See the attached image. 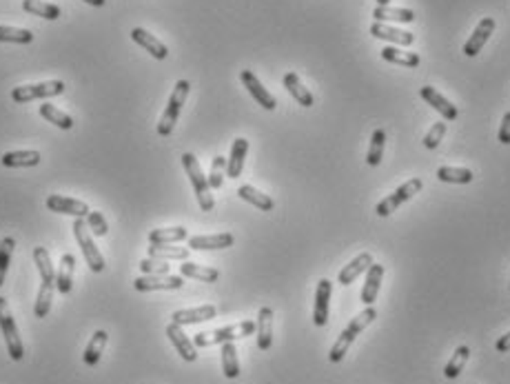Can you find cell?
Returning <instances> with one entry per match:
<instances>
[{"mask_svg":"<svg viewBox=\"0 0 510 384\" xmlns=\"http://www.w3.org/2000/svg\"><path fill=\"white\" fill-rule=\"evenodd\" d=\"M73 236L78 240V245L80 249H83V256L87 260V265L93 273H100L102 269H105V258H102L100 249L96 247V242L89 233V227H87V222L83 218H76L73 222Z\"/></svg>","mask_w":510,"mask_h":384,"instance_id":"obj_5","label":"cell"},{"mask_svg":"<svg viewBox=\"0 0 510 384\" xmlns=\"http://www.w3.org/2000/svg\"><path fill=\"white\" fill-rule=\"evenodd\" d=\"M53 291H56V282H43V285H40L38 298H36V307H34L36 318H47V315H49Z\"/></svg>","mask_w":510,"mask_h":384,"instance_id":"obj_32","label":"cell"},{"mask_svg":"<svg viewBox=\"0 0 510 384\" xmlns=\"http://www.w3.org/2000/svg\"><path fill=\"white\" fill-rule=\"evenodd\" d=\"M23 9L31 16H40L47 20L60 18V7L51 3H43V0H23Z\"/></svg>","mask_w":510,"mask_h":384,"instance_id":"obj_37","label":"cell"},{"mask_svg":"<svg viewBox=\"0 0 510 384\" xmlns=\"http://www.w3.org/2000/svg\"><path fill=\"white\" fill-rule=\"evenodd\" d=\"M189 80H178L173 91H171V98H169V103H167V109L165 113H162L160 118V123H158V133L160 136H171L175 123H178V116L182 111V107H185L187 103V96H189Z\"/></svg>","mask_w":510,"mask_h":384,"instance_id":"obj_4","label":"cell"},{"mask_svg":"<svg viewBox=\"0 0 510 384\" xmlns=\"http://www.w3.org/2000/svg\"><path fill=\"white\" fill-rule=\"evenodd\" d=\"M34 262L38 267L40 280L43 282H56V269L51 265V256L45 247H36L34 249Z\"/></svg>","mask_w":510,"mask_h":384,"instance_id":"obj_34","label":"cell"},{"mask_svg":"<svg viewBox=\"0 0 510 384\" xmlns=\"http://www.w3.org/2000/svg\"><path fill=\"white\" fill-rule=\"evenodd\" d=\"M149 258L155 260H187L189 249L187 247H167V245H151Z\"/></svg>","mask_w":510,"mask_h":384,"instance_id":"obj_39","label":"cell"},{"mask_svg":"<svg viewBox=\"0 0 510 384\" xmlns=\"http://www.w3.org/2000/svg\"><path fill=\"white\" fill-rule=\"evenodd\" d=\"M384 145H386V131L384 129H377L371 138V147H369V153H366V163L371 167H377L382 163V153H384Z\"/></svg>","mask_w":510,"mask_h":384,"instance_id":"obj_41","label":"cell"},{"mask_svg":"<svg viewBox=\"0 0 510 384\" xmlns=\"http://www.w3.org/2000/svg\"><path fill=\"white\" fill-rule=\"evenodd\" d=\"M240 80H242V85L249 89V94L255 98V103L257 105H262L264 109L267 111H273L275 107H277V100L267 91V87H264L260 80H257V76L253 74V71H249V69H242V74H240Z\"/></svg>","mask_w":510,"mask_h":384,"instance_id":"obj_11","label":"cell"},{"mask_svg":"<svg viewBox=\"0 0 510 384\" xmlns=\"http://www.w3.org/2000/svg\"><path fill=\"white\" fill-rule=\"evenodd\" d=\"M224 171H227V158L215 156L211 163V173H209V187L211 189H220L224 183Z\"/></svg>","mask_w":510,"mask_h":384,"instance_id":"obj_44","label":"cell"},{"mask_svg":"<svg viewBox=\"0 0 510 384\" xmlns=\"http://www.w3.org/2000/svg\"><path fill=\"white\" fill-rule=\"evenodd\" d=\"M422 187H424V183H422L419 178H411V180H408V183H404L395 193H391V196H386L384 200H379L377 207H375V213H377L379 218H389L393 211H397V209L404 205V202H408L415 193H419Z\"/></svg>","mask_w":510,"mask_h":384,"instance_id":"obj_6","label":"cell"},{"mask_svg":"<svg viewBox=\"0 0 510 384\" xmlns=\"http://www.w3.org/2000/svg\"><path fill=\"white\" fill-rule=\"evenodd\" d=\"M182 167H185L189 180H191V187L195 191V198H198V205L202 211H213V193H211V187H209V178L202 173V167L198 163V158L193 153H185L182 156Z\"/></svg>","mask_w":510,"mask_h":384,"instance_id":"obj_3","label":"cell"},{"mask_svg":"<svg viewBox=\"0 0 510 384\" xmlns=\"http://www.w3.org/2000/svg\"><path fill=\"white\" fill-rule=\"evenodd\" d=\"M375 318H377L375 307H366L362 313H357V315L349 322V327H346V329L340 333L337 342H335L333 349H331V353H329V360H331V362H340V360H344V355L349 353V349H351V345L355 342V338H357L366 327H369Z\"/></svg>","mask_w":510,"mask_h":384,"instance_id":"obj_1","label":"cell"},{"mask_svg":"<svg viewBox=\"0 0 510 384\" xmlns=\"http://www.w3.org/2000/svg\"><path fill=\"white\" fill-rule=\"evenodd\" d=\"M189 238V231L185 227H167V229H153L149 231L151 245H175Z\"/></svg>","mask_w":510,"mask_h":384,"instance_id":"obj_27","label":"cell"},{"mask_svg":"<svg viewBox=\"0 0 510 384\" xmlns=\"http://www.w3.org/2000/svg\"><path fill=\"white\" fill-rule=\"evenodd\" d=\"M437 178L442 183H451V185H468L473 183V171L471 169H461V167H439L437 169Z\"/></svg>","mask_w":510,"mask_h":384,"instance_id":"obj_35","label":"cell"},{"mask_svg":"<svg viewBox=\"0 0 510 384\" xmlns=\"http://www.w3.org/2000/svg\"><path fill=\"white\" fill-rule=\"evenodd\" d=\"M40 163V153L38 151H7L3 156V165L5 167H36Z\"/></svg>","mask_w":510,"mask_h":384,"instance_id":"obj_33","label":"cell"},{"mask_svg":"<svg viewBox=\"0 0 510 384\" xmlns=\"http://www.w3.org/2000/svg\"><path fill=\"white\" fill-rule=\"evenodd\" d=\"M218 313V309L213 305H202V307H195V309H180L171 315V322L180 327H187V325H198V322H207V320H213Z\"/></svg>","mask_w":510,"mask_h":384,"instance_id":"obj_18","label":"cell"},{"mask_svg":"<svg viewBox=\"0 0 510 384\" xmlns=\"http://www.w3.org/2000/svg\"><path fill=\"white\" fill-rule=\"evenodd\" d=\"M373 18L377 23H386V20H391V23H413L415 20V11L411 9H399V7H375L373 9Z\"/></svg>","mask_w":510,"mask_h":384,"instance_id":"obj_28","label":"cell"},{"mask_svg":"<svg viewBox=\"0 0 510 384\" xmlns=\"http://www.w3.org/2000/svg\"><path fill=\"white\" fill-rule=\"evenodd\" d=\"M131 40L136 45H140L142 49H147L153 58H158V60H165L167 56H169V49H167V45L165 43H160V40L153 36V34H149L147 29H142V27H133L131 29Z\"/></svg>","mask_w":510,"mask_h":384,"instance_id":"obj_17","label":"cell"},{"mask_svg":"<svg viewBox=\"0 0 510 384\" xmlns=\"http://www.w3.org/2000/svg\"><path fill=\"white\" fill-rule=\"evenodd\" d=\"M419 96H422L435 111H439L446 120H455V118L459 116L457 107H455L448 98H444L435 87H422V89H419Z\"/></svg>","mask_w":510,"mask_h":384,"instance_id":"obj_19","label":"cell"},{"mask_svg":"<svg viewBox=\"0 0 510 384\" xmlns=\"http://www.w3.org/2000/svg\"><path fill=\"white\" fill-rule=\"evenodd\" d=\"M34 40V34L29 29H16V27H5L0 25V43H31Z\"/></svg>","mask_w":510,"mask_h":384,"instance_id":"obj_43","label":"cell"},{"mask_svg":"<svg viewBox=\"0 0 510 384\" xmlns=\"http://www.w3.org/2000/svg\"><path fill=\"white\" fill-rule=\"evenodd\" d=\"M185 285L182 276H145V278H136L133 289L140 293H149V291H173Z\"/></svg>","mask_w":510,"mask_h":384,"instance_id":"obj_9","label":"cell"},{"mask_svg":"<svg viewBox=\"0 0 510 384\" xmlns=\"http://www.w3.org/2000/svg\"><path fill=\"white\" fill-rule=\"evenodd\" d=\"M377 5H379V7H389L391 0H377Z\"/></svg>","mask_w":510,"mask_h":384,"instance_id":"obj_51","label":"cell"},{"mask_svg":"<svg viewBox=\"0 0 510 384\" xmlns=\"http://www.w3.org/2000/svg\"><path fill=\"white\" fill-rule=\"evenodd\" d=\"M47 209L56 211V213H65V216H76V218H85L91 211L83 200L65 198V196H58V193L47 198Z\"/></svg>","mask_w":510,"mask_h":384,"instance_id":"obj_13","label":"cell"},{"mask_svg":"<svg viewBox=\"0 0 510 384\" xmlns=\"http://www.w3.org/2000/svg\"><path fill=\"white\" fill-rule=\"evenodd\" d=\"M167 338L171 340V345L175 347V351L180 353L182 360H185V362H195V358H198L195 345H193V340H189V335L182 331L180 325L171 322V325L167 327Z\"/></svg>","mask_w":510,"mask_h":384,"instance_id":"obj_14","label":"cell"},{"mask_svg":"<svg viewBox=\"0 0 510 384\" xmlns=\"http://www.w3.org/2000/svg\"><path fill=\"white\" fill-rule=\"evenodd\" d=\"M382 278H384V267L382 265H373L366 269V282H364V287H362V302L366 307H371L377 293H379V287H382Z\"/></svg>","mask_w":510,"mask_h":384,"instance_id":"obj_20","label":"cell"},{"mask_svg":"<svg viewBox=\"0 0 510 384\" xmlns=\"http://www.w3.org/2000/svg\"><path fill=\"white\" fill-rule=\"evenodd\" d=\"M65 94V83L63 80H47V83H36V85H20L11 91V100L18 105L29 103V100L38 98H51Z\"/></svg>","mask_w":510,"mask_h":384,"instance_id":"obj_8","label":"cell"},{"mask_svg":"<svg viewBox=\"0 0 510 384\" xmlns=\"http://www.w3.org/2000/svg\"><path fill=\"white\" fill-rule=\"evenodd\" d=\"M284 87H287V91L297 100V103L302 105V107H313V103H315V98H313V94L306 89L304 85H302V80L297 78V74H287L284 76Z\"/></svg>","mask_w":510,"mask_h":384,"instance_id":"obj_26","label":"cell"},{"mask_svg":"<svg viewBox=\"0 0 510 384\" xmlns=\"http://www.w3.org/2000/svg\"><path fill=\"white\" fill-rule=\"evenodd\" d=\"M14 247H16V240L14 238H3L0 240V287H3V282L7 278V269L11 265V253H14Z\"/></svg>","mask_w":510,"mask_h":384,"instance_id":"obj_42","label":"cell"},{"mask_svg":"<svg viewBox=\"0 0 510 384\" xmlns=\"http://www.w3.org/2000/svg\"><path fill=\"white\" fill-rule=\"evenodd\" d=\"M233 233H213V236H193L189 238V249L193 251H213L233 247Z\"/></svg>","mask_w":510,"mask_h":384,"instance_id":"obj_15","label":"cell"},{"mask_svg":"<svg viewBox=\"0 0 510 384\" xmlns=\"http://www.w3.org/2000/svg\"><path fill=\"white\" fill-rule=\"evenodd\" d=\"M255 333H257V349L269 351L273 345V309L271 307L260 309L257 322H255Z\"/></svg>","mask_w":510,"mask_h":384,"instance_id":"obj_16","label":"cell"},{"mask_svg":"<svg viewBox=\"0 0 510 384\" xmlns=\"http://www.w3.org/2000/svg\"><path fill=\"white\" fill-rule=\"evenodd\" d=\"M255 333V322L244 320V322H235L231 327H222L215 331H207V333H198L193 338V345L200 349L207 347H215V345H224V342H235L240 338H247Z\"/></svg>","mask_w":510,"mask_h":384,"instance_id":"obj_2","label":"cell"},{"mask_svg":"<svg viewBox=\"0 0 510 384\" xmlns=\"http://www.w3.org/2000/svg\"><path fill=\"white\" fill-rule=\"evenodd\" d=\"M85 3H89L93 7H102V5H105V0H85Z\"/></svg>","mask_w":510,"mask_h":384,"instance_id":"obj_50","label":"cell"},{"mask_svg":"<svg viewBox=\"0 0 510 384\" xmlns=\"http://www.w3.org/2000/svg\"><path fill=\"white\" fill-rule=\"evenodd\" d=\"M495 349H497V353H506V351H510V331H508L506 335H501V338L497 340V345H495Z\"/></svg>","mask_w":510,"mask_h":384,"instance_id":"obj_49","label":"cell"},{"mask_svg":"<svg viewBox=\"0 0 510 384\" xmlns=\"http://www.w3.org/2000/svg\"><path fill=\"white\" fill-rule=\"evenodd\" d=\"M87 227H89V231H91L93 236H98V238L107 236V231H109L107 220H105V216H102L100 211H89V216H87Z\"/></svg>","mask_w":510,"mask_h":384,"instance_id":"obj_46","label":"cell"},{"mask_svg":"<svg viewBox=\"0 0 510 384\" xmlns=\"http://www.w3.org/2000/svg\"><path fill=\"white\" fill-rule=\"evenodd\" d=\"M222 371L229 380L240 375V362H238V349L233 342H224L222 345Z\"/></svg>","mask_w":510,"mask_h":384,"instance_id":"obj_36","label":"cell"},{"mask_svg":"<svg viewBox=\"0 0 510 384\" xmlns=\"http://www.w3.org/2000/svg\"><path fill=\"white\" fill-rule=\"evenodd\" d=\"M499 143L501 145H510V111L504 116L501 127H499Z\"/></svg>","mask_w":510,"mask_h":384,"instance_id":"obj_48","label":"cell"},{"mask_svg":"<svg viewBox=\"0 0 510 384\" xmlns=\"http://www.w3.org/2000/svg\"><path fill=\"white\" fill-rule=\"evenodd\" d=\"M495 27H497V23H495V18H481L479 20V25L475 27V31H473V36L466 40V45H464V54L468 56V58H475L479 51H481V47L488 43V38H491L493 34H495Z\"/></svg>","mask_w":510,"mask_h":384,"instance_id":"obj_10","label":"cell"},{"mask_svg":"<svg viewBox=\"0 0 510 384\" xmlns=\"http://www.w3.org/2000/svg\"><path fill=\"white\" fill-rule=\"evenodd\" d=\"M140 271L147 276H167L169 273V265L167 260H155V258H147L140 262Z\"/></svg>","mask_w":510,"mask_h":384,"instance_id":"obj_45","label":"cell"},{"mask_svg":"<svg viewBox=\"0 0 510 384\" xmlns=\"http://www.w3.org/2000/svg\"><path fill=\"white\" fill-rule=\"evenodd\" d=\"M333 293V282L331 280H320L315 289V309H313V322L315 327H324L329 322V302Z\"/></svg>","mask_w":510,"mask_h":384,"instance_id":"obj_12","label":"cell"},{"mask_svg":"<svg viewBox=\"0 0 510 384\" xmlns=\"http://www.w3.org/2000/svg\"><path fill=\"white\" fill-rule=\"evenodd\" d=\"M107 340H109V333H107V331L98 329V331L93 333V338L89 340V345H87V349H85V353H83V360H85L87 367H96L98 362H100L102 353H105V347H107Z\"/></svg>","mask_w":510,"mask_h":384,"instance_id":"obj_25","label":"cell"},{"mask_svg":"<svg viewBox=\"0 0 510 384\" xmlns=\"http://www.w3.org/2000/svg\"><path fill=\"white\" fill-rule=\"evenodd\" d=\"M444 133H446V123H435L431 129H428V133L424 136V147L426 149H437L439 143L444 140Z\"/></svg>","mask_w":510,"mask_h":384,"instance_id":"obj_47","label":"cell"},{"mask_svg":"<svg viewBox=\"0 0 510 384\" xmlns=\"http://www.w3.org/2000/svg\"><path fill=\"white\" fill-rule=\"evenodd\" d=\"M40 116L47 118V123H51V125H56L60 129H71L73 127V118L67 116L65 111H60L58 107L49 105V103L40 105Z\"/></svg>","mask_w":510,"mask_h":384,"instance_id":"obj_38","label":"cell"},{"mask_svg":"<svg viewBox=\"0 0 510 384\" xmlns=\"http://www.w3.org/2000/svg\"><path fill=\"white\" fill-rule=\"evenodd\" d=\"M371 34L373 38H379V40H389V43H395V45H413L415 36L411 31H404V29H395V27H389L384 23H375L371 25Z\"/></svg>","mask_w":510,"mask_h":384,"instance_id":"obj_21","label":"cell"},{"mask_svg":"<svg viewBox=\"0 0 510 384\" xmlns=\"http://www.w3.org/2000/svg\"><path fill=\"white\" fill-rule=\"evenodd\" d=\"M382 58L386 63H393V65H402V67H417L422 63V58L413 51H402L395 47H384L382 49Z\"/></svg>","mask_w":510,"mask_h":384,"instance_id":"obj_31","label":"cell"},{"mask_svg":"<svg viewBox=\"0 0 510 384\" xmlns=\"http://www.w3.org/2000/svg\"><path fill=\"white\" fill-rule=\"evenodd\" d=\"M247 153H249V140L247 138H235V143L231 147V156L227 160V176L229 178H240Z\"/></svg>","mask_w":510,"mask_h":384,"instance_id":"obj_24","label":"cell"},{"mask_svg":"<svg viewBox=\"0 0 510 384\" xmlns=\"http://www.w3.org/2000/svg\"><path fill=\"white\" fill-rule=\"evenodd\" d=\"M468 355H471V349H468V347H457L455 353H453V358H451V362H448L446 369H444V375H446L448 380H455V378L464 371L466 362H468Z\"/></svg>","mask_w":510,"mask_h":384,"instance_id":"obj_40","label":"cell"},{"mask_svg":"<svg viewBox=\"0 0 510 384\" xmlns=\"http://www.w3.org/2000/svg\"><path fill=\"white\" fill-rule=\"evenodd\" d=\"M0 331L5 335V342H7V351L11 355V360H23L25 355V347H23V340L18 335V327L14 322V315L9 311V305L5 298H0Z\"/></svg>","mask_w":510,"mask_h":384,"instance_id":"obj_7","label":"cell"},{"mask_svg":"<svg viewBox=\"0 0 510 384\" xmlns=\"http://www.w3.org/2000/svg\"><path fill=\"white\" fill-rule=\"evenodd\" d=\"M73 269H76V258L71 253H63L60 267L56 271V289L63 295H67L73 287Z\"/></svg>","mask_w":510,"mask_h":384,"instance_id":"obj_23","label":"cell"},{"mask_svg":"<svg viewBox=\"0 0 510 384\" xmlns=\"http://www.w3.org/2000/svg\"><path fill=\"white\" fill-rule=\"evenodd\" d=\"M373 265V256L371 253H359L357 258H353L351 262H349V265H346L342 271H340V276H337V282H340V285H351V282H355V278L357 276H362L366 269H369Z\"/></svg>","mask_w":510,"mask_h":384,"instance_id":"obj_22","label":"cell"},{"mask_svg":"<svg viewBox=\"0 0 510 384\" xmlns=\"http://www.w3.org/2000/svg\"><path fill=\"white\" fill-rule=\"evenodd\" d=\"M180 273H182V278H193V280H200V282H215L220 278L218 269L200 267V265H193V262H189V260H185L180 265Z\"/></svg>","mask_w":510,"mask_h":384,"instance_id":"obj_30","label":"cell"},{"mask_svg":"<svg viewBox=\"0 0 510 384\" xmlns=\"http://www.w3.org/2000/svg\"><path fill=\"white\" fill-rule=\"evenodd\" d=\"M238 196H240L242 200H247L249 205L257 207L260 211H273V207H275L273 198H269L267 193L257 191V189L251 187V185H242V187L238 189Z\"/></svg>","mask_w":510,"mask_h":384,"instance_id":"obj_29","label":"cell"}]
</instances>
